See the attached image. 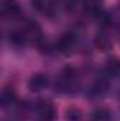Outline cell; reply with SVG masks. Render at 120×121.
<instances>
[{"instance_id":"cell-4","label":"cell","mask_w":120,"mask_h":121,"mask_svg":"<svg viewBox=\"0 0 120 121\" xmlns=\"http://www.w3.org/2000/svg\"><path fill=\"white\" fill-rule=\"evenodd\" d=\"M74 44H75V37H74V34L65 32V34H62L60 37V39H58V42H57V47H58V49H60L61 52H68V51L74 47Z\"/></svg>"},{"instance_id":"cell-1","label":"cell","mask_w":120,"mask_h":121,"mask_svg":"<svg viewBox=\"0 0 120 121\" xmlns=\"http://www.w3.org/2000/svg\"><path fill=\"white\" fill-rule=\"evenodd\" d=\"M0 11L3 18H16L21 14V7L17 0H3Z\"/></svg>"},{"instance_id":"cell-9","label":"cell","mask_w":120,"mask_h":121,"mask_svg":"<svg viewBox=\"0 0 120 121\" xmlns=\"http://www.w3.org/2000/svg\"><path fill=\"white\" fill-rule=\"evenodd\" d=\"M27 41H28V39H27V35H26L24 30L14 31V32L10 34V42L14 44V45H23V44H26Z\"/></svg>"},{"instance_id":"cell-6","label":"cell","mask_w":120,"mask_h":121,"mask_svg":"<svg viewBox=\"0 0 120 121\" xmlns=\"http://www.w3.org/2000/svg\"><path fill=\"white\" fill-rule=\"evenodd\" d=\"M31 1H32V6L38 11H42V13H47V14H51L55 9L54 0H31Z\"/></svg>"},{"instance_id":"cell-8","label":"cell","mask_w":120,"mask_h":121,"mask_svg":"<svg viewBox=\"0 0 120 121\" xmlns=\"http://www.w3.org/2000/svg\"><path fill=\"white\" fill-rule=\"evenodd\" d=\"M106 72L110 76H119L120 75V59L119 58H110L106 62Z\"/></svg>"},{"instance_id":"cell-3","label":"cell","mask_w":120,"mask_h":121,"mask_svg":"<svg viewBox=\"0 0 120 121\" xmlns=\"http://www.w3.org/2000/svg\"><path fill=\"white\" fill-rule=\"evenodd\" d=\"M38 114L42 120L51 121L55 117V108L52 106V103L50 101H41L38 103Z\"/></svg>"},{"instance_id":"cell-5","label":"cell","mask_w":120,"mask_h":121,"mask_svg":"<svg viewBox=\"0 0 120 121\" xmlns=\"http://www.w3.org/2000/svg\"><path fill=\"white\" fill-rule=\"evenodd\" d=\"M95 45L100 51H107L112 47V39L106 32H99L95 38Z\"/></svg>"},{"instance_id":"cell-12","label":"cell","mask_w":120,"mask_h":121,"mask_svg":"<svg viewBox=\"0 0 120 121\" xmlns=\"http://www.w3.org/2000/svg\"><path fill=\"white\" fill-rule=\"evenodd\" d=\"M66 118L71 121H79L81 120V113L76 111V110H69L66 113Z\"/></svg>"},{"instance_id":"cell-11","label":"cell","mask_w":120,"mask_h":121,"mask_svg":"<svg viewBox=\"0 0 120 121\" xmlns=\"http://www.w3.org/2000/svg\"><path fill=\"white\" fill-rule=\"evenodd\" d=\"M16 100V94L13 90H4L3 93V103L4 104H11Z\"/></svg>"},{"instance_id":"cell-7","label":"cell","mask_w":120,"mask_h":121,"mask_svg":"<svg viewBox=\"0 0 120 121\" xmlns=\"http://www.w3.org/2000/svg\"><path fill=\"white\" fill-rule=\"evenodd\" d=\"M83 3H85V9H86L88 13L93 14V16L100 14L103 0H83Z\"/></svg>"},{"instance_id":"cell-13","label":"cell","mask_w":120,"mask_h":121,"mask_svg":"<svg viewBox=\"0 0 120 121\" xmlns=\"http://www.w3.org/2000/svg\"><path fill=\"white\" fill-rule=\"evenodd\" d=\"M42 121H45V120H42Z\"/></svg>"},{"instance_id":"cell-2","label":"cell","mask_w":120,"mask_h":121,"mask_svg":"<svg viewBox=\"0 0 120 121\" xmlns=\"http://www.w3.org/2000/svg\"><path fill=\"white\" fill-rule=\"evenodd\" d=\"M48 86V78L44 73H35L28 80V87L32 91H41Z\"/></svg>"},{"instance_id":"cell-10","label":"cell","mask_w":120,"mask_h":121,"mask_svg":"<svg viewBox=\"0 0 120 121\" xmlns=\"http://www.w3.org/2000/svg\"><path fill=\"white\" fill-rule=\"evenodd\" d=\"M110 113L106 108H97L92 113V121H109Z\"/></svg>"}]
</instances>
